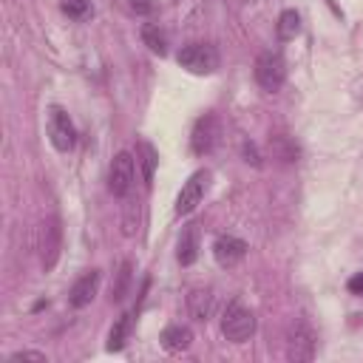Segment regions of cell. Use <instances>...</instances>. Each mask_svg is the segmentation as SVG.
<instances>
[{
    "instance_id": "6da1fadb",
    "label": "cell",
    "mask_w": 363,
    "mask_h": 363,
    "mask_svg": "<svg viewBox=\"0 0 363 363\" xmlns=\"http://www.w3.org/2000/svg\"><path fill=\"white\" fill-rule=\"evenodd\" d=\"M221 332H224L227 340L244 343L255 332V315H252V309H247L241 301L227 303V309L221 312Z\"/></svg>"
},
{
    "instance_id": "7a4b0ae2",
    "label": "cell",
    "mask_w": 363,
    "mask_h": 363,
    "mask_svg": "<svg viewBox=\"0 0 363 363\" xmlns=\"http://www.w3.org/2000/svg\"><path fill=\"white\" fill-rule=\"evenodd\" d=\"M176 62H179L184 71L204 77V74H213V71L218 68V51H216V45H210V43H187V45L176 54Z\"/></svg>"
},
{
    "instance_id": "3957f363",
    "label": "cell",
    "mask_w": 363,
    "mask_h": 363,
    "mask_svg": "<svg viewBox=\"0 0 363 363\" xmlns=\"http://www.w3.org/2000/svg\"><path fill=\"white\" fill-rule=\"evenodd\" d=\"M252 74H255V82H258L267 94H275V91L284 85V79H286V62H284L281 54L264 51V54H258Z\"/></svg>"
},
{
    "instance_id": "277c9868",
    "label": "cell",
    "mask_w": 363,
    "mask_h": 363,
    "mask_svg": "<svg viewBox=\"0 0 363 363\" xmlns=\"http://www.w3.org/2000/svg\"><path fill=\"white\" fill-rule=\"evenodd\" d=\"M133 179H136V164H133V156L128 150H119L113 159H111V167H108V190L116 196V199H125L133 187Z\"/></svg>"
},
{
    "instance_id": "5b68a950",
    "label": "cell",
    "mask_w": 363,
    "mask_h": 363,
    "mask_svg": "<svg viewBox=\"0 0 363 363\" xmlns=\"http://www.w3.org/2000/svg\"><path fill=\"white\" fill-rule=\"evenodd\" d=\"M48 139L51 145L60 150V153H68L77 142V130H74V122L71 116L65 113V108L60 105H51L48 108Z\"/></svg>"
},
{
    "instance_id": "8992f818",
    "label": "cell",
    "mask_w": 363,
    "mask_h": 363,
    "mask_svg": "<svg viewBox=\"0 0 363 363\" xmlns=\"http://www.w3.org/2000/svg\"><path fill=\"white\" fill-rule=\"evenodd\" d=\"M315 332L306 320H292L289 326V335H286V357L289 360H312L315 357Z\"/></svg>"
},
{
    "instance_id": "52a82bcc",
    "label": "cell",
    "mask_w": 363,
    "mask_h": 363,
    "mask_svg": "<svg viewBox=\"0 0 363 363\" xmlns=\"http://www.w3.org/2000/svg\"><path fill=\"white\" fill-rule=\"evenodd\" d=\"M207 184H210V170H196V173L182 184V190H179V196H176V216H190V213L201 204V199H204V193H207Z\"/></svg>"
},
{
    "instance_id": "ba28073f",
    "label": "cell",
    "mask_w": 363,
    "mask_h": 363,
    "mask_svg": "<svg viewBox=\"0 0 363 363\" xmlns=\"http://www.w3.org/2000/svg\"><path fill=\"white\" fill-rule=\"evenodd\" d=\"M216 142H218V119H216L213 113L199 116L196 125H193V133H190V147H193V153H196V156H204V153H210V150L216 147Z\"/></svg>"
},
{
    "instance_id": "9c48e42d",
    "label": "cell",
    "mask_w": 363,
    "mask_h": 363,
    "mask_svg": "<svg viewBox=\"0 0 363 363\" xmlns=\"http://www.w3.org/2000/svg\"><path fill=\"white\" fill-rule=\"evenodd\" d=\"M99 281H102L99 269H88V272H82V275L74 281L71 292H68V301H71V306H74V309H82V306H88V303L96 298V292H99Z\"/></svg>"
},
{
    "instance_id": "30bf717a",
    "label": "cell",
    "mask_w": 363,
    "mask_h": 363,
    "mask_svg": "<svg viewBox=\"0 0 363 363\" xmlns=\"http://www.w3.org/2000/svg\"><path fill=\"white\" fill-rule=\"evenodd\" d=\"M244 255H247V241L235 235H218L213 241V258L218 267H235Z\"/></svg>"
},
{
    "instance_id": "8fae6325",
    "label": "cell",
    "mask_w": 363,
    "mask_h": 363,
    "mask_svg": "<svg viewBox=\"0 0 363 363\" xmlns=\"http://www.w3.org/2000/svg\"><path fill=\"white\" fill-rule=\"evenodd\" d=\"M213 309H216V295H213V289H204V286L190 289V295H187V312H190L193 320H201V323L210 320Z\"/></svg>"
},
{
    "instance_id": "7c38bea8",
    "label": "cell",
    "mask_w": 363,
    "mask_h": 363,
    "mask_svg": "<svg viewBox=\"0 0 363 363\" xmlns=\"http://www.w3.org/2000/svg\"><path fill=\"white\" fill-rule=\"evenodd\" d=\"M60 238H62L60 221H57V218H48V221L43 224V244H40V250H43V267H45V269L54 267V261H57V255H60Z\"/></svg>"
},
{
    "instance_id": "4fadbf2b",
    "label": "cell",
    "mask_w": 363,
    "mask_h": 363,
    "mask_svg": "<svg viewBox=\"0 0 363 363\" xmlns=\"http://www.w3.org/2000/svg\"><path fill=\"white\" fill-rule=\"evenodd\" d=\"M176 258L182 267H190L196 258H199V224H184L182 233H179V250H176Z\"/></svg>"
},
{
    "instance_id": "5bb4252c",
    "label": "cell",
    "mask_w": 363,
    "mask_h": 363,
    "mask_svg": "<svg viewBox=\"0 0 363 363\" xmlns=\"http://www.w3.org/2000/svg\"><path fill=\"white\" fill-rule=\"evenodd\" d=\"M159 340H162V349L164 352H184L193 343V332L187 326H182V323H173V326H167L162 332Z\"/></svg>"
},
{
    "instance_id": "9a60e30c",
    "label": "cell",
    "mask_w": 363,
    "mask_h": 363,
    "mask_svg": "<svg viewBox=\"0 0 363 363\" xmlns=\"http://www.w3.org/2000/svg\"><path fill=\"white\" fill-rule=\"evenodd\" d=\"M136 159H139V164H142V179H145V184H150V182H153V173H156V164H159L156 147H153L147 139H139V145H136Z\"/></svg>"
},
{
    "instance_id": "2e32d148",
    "label": "cell",
    "mask_w": 363,
    "mask_h": 363,
    "mask_svg": "<svg viewBox=\"0 0 363 363\" xmlns=\"http://www.w3.org/2000/svg\"><path fill=\"white\" fill-rule=\"evenodd\" d=\"M130 320H133L130 312H122V315L116 318V323L111 326V335H108V352H119V349L125 346L128 332H130Z\"/></svg>"
},
{
    "instance_id": "e0dca14e",
    "label": "cell",
    "mask_w": 363,
    "mask_h": 363,
    "mask_svg": "<svg viewBox=\"0 0 363 363\" xmlns=\"http://www.w3.org/2000/svg\"><path fill=\"white\" fill-rule=\"evenodd\" d=\"M142 43H145L153 54H159V57L167 54V37H164V31H162L156 23H145V26H142Z\"/></svg>"
},
{
    "instance_id": "ac0fdd59",
    "label": "cell",
    "mask_w": 363,
    "mask_h": 363,
    "mask_svg": "<svg viewBox=\"0 0 363 363\" xmlns=\"http://www.w3.org/2000/svg\"><path fill=\"white\" fill-rule=\"evenodd\" d=\"M298 34H301V14L295 9L281 11V17H278V37L281 40H295Z\"/></svg>"
},
{
    "instance_id": "d6986e66",
    "label": "cell",
    "mask_w": 363,
    "mask_h": 363,
    "mask_svg": "<svg viewBox=\"0 0 363 363\" xmlns=\"http://www.w3.org/2000/svg\"><path fill=\"white\" fill-rule=\"evenodd\" d=\"M130 261H122L119 264V272H116V281L111 284V298L113 301H122L125 298V289H128V284H130Z\"/></svg>"
},
{
    "instance_id": "ffe728a7",
    "label": "cell",
    "mask_w": 363,
    "mask_h": 363,
    "mask_svg": "<svg viewBox=\"0 0 363 363\" xmlns=\"http://www.w3.org/2000/svg\"><path fill=\"white\" fill-rule=\"evenodd\" d=\"M60 6L71 20H82L91 11V0H60Z\"/></svg>"
},
{
    "instance_id": "44dd1931",
    "label": "cell",
    "mask_w": 363,
    "mask_h": 363,
    "mask_svg": "<svg viewBox=\"0 0 363 363\" xmlns=\"http://www.w3.org/2000/svg\"><path fill=\"white\" fill-rule=\"evenodd\" d=\"M272 150H275L284 162H295V159H298V147H295L286 136H278V139H275V145H272Z\"/></svg>"
},
{
    "instance_id": "7402d4cb",
    "label": "cell",
    "mask_w": 363,
    "mask_h": 363,
    "mask_svg": "<svg viewBox=\"0 0 363 363\" xmlns=\"http://www.w3.org/2000/svg\"><path fill=\"white\" fill-rule=\"evenodd\" d=\"M6 363H48V357L43 352H31V349H20L14 354H9Z\"/></svg>"
},
{
    "instance_id": "603a6c76",
    "label": "cell",
    "mask_w": 363,
    "mask_h": 363,
    "mask_svg": "<svg viewBox=\"0 0 363 363\" xmlns=\"http://www.w3.org/2000/svg\"><path fill=\"white\" fill-rule=\"evenodd\" d=\"M130 9L136 14H150L153 11V0H130Z\"/></svg>"
},
{
    "instance_id": "cb8c5ba5",
    "label": "cell",
    "mask_w": 363,
    "mask_h": 363,
    "mask_svg": "<svg viewBox=\"0 0 363 363\" xmlns=\"http://www.w3.org/2000/svg\"><path fill=\"white\" fill-rule=\"evenodd\" d=\"M346 286H349V292H354V295H363V272H357V275H352Z\"/></svg>"
},
{
    "instance_id": "d4e9b609",
    "label": "cell",
    "mask_w": 363,
    "mask_h": 363,
    "mask_svg": "<svg viewBox=\"0 0 363 363\" xmlns=\"http://www.w3.org/2000/svg\"><path fill=\"white\" fill-rule=\"evenodd\" d=\"M244 159H247V162H252L255 167L261 164V159H258V150H255V145H250V142H244Z\"/></svg>"
}]
</instances>
